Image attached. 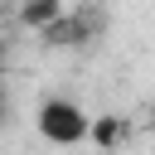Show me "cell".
Masks as SVG:
<instances>
[{
    "mask_svg": "<svg viewBox=\"0 0 155 155\" xmlns=\"http://www.w3.org/2000/svg\"><path fill=\"white\" fill-rule=\"evenodd\" d=\"M34 126H39V136H44L48 145H58V150L92 140V116H87L78 102H68V97H44L39 111H34Z\"/></svg>",
    "mask_w": 155,
    "mask_h": 155,
    "instance_id": "cell-1",
    "label": "cell"
},
{
    "mask_svg": "<svg viewBox=\"0 0 155 155\" xmlns=\"http://www.w3.org/2000/svg\"><path fill=\"white\" fill-rule=\"evenodd\" d=\"M102 24H107V15H102V10H63V15L44 29V44H53V48H73V44L97 39V34H102Z\"/></svg>",
    "mask_w": 155,
    "mask_h": 155,
    "instance_id": "cell-2",
    "label": "cell"
},
{
    "mask_svg": "<svg viewBox=\"0 0 155 155\" xmlns=\"http://www.w3.org/2000/svg\"><path fill=\"white\" fill-rule=\"evenodd\" d=\"M126 136V126L116 121V116H102V121H92V145H102V155H111V145Z\"/></svg>",
    "mask_w": 155,
    "mask_h": 155,
    "instance_id": "cell-3",
    "label": "cell"
},
{
    "mask_svg": "<svg viewBox=\"0 0 155 155\" xmlns=\"http://www.w3.org/2000/svg\"><path fill=\"white\" fill-rule=\"evenodd\" d=\"M58 15H63V5H53V0H44V5H24V24H29V29H39V34H44Z\"/></svg>",
    "mask_w": 155,
    "mask_h": 155,
    "instance_id": "cell-4",
    "label": "cell"
},
{
    "mask_svg": "<svg viewBox=\"0 0 155 155\" xmlns=\"http://www.w3.org/2000/svg\"><path fill=\"white\" fill-rule=\"evenodd\" d=\"M0 121H5V87H0Z\"/></svg>",
    "mask_w": 155,
    "mask_h": 155,
    "instance_id": "cell-5",
    "label": "cell"
},
{
    "mask_svg": "<svg viewBox=\"0 0 155 155\" xmlns=\"http://www.w3.org/2000/svg\"><path fill=\"white\" fill-rule=\"evenodd\" d=\"M150 131H155V102H150Z\"/></svg>",
    "mask_w": 155,
    "mask_h": 155,
    "instance_id": "cell-6",
    "label": "cell"
}]
</instances>
